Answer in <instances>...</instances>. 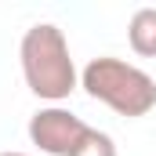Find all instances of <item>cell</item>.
I'll return each instance as SVG.
<instances>
[{
    "label": "cell",
    "instance_id": "6da1fadb",
    "mask_svg": "<svg viewBox=\"0 0 156 156\" xmlns=\"http://www.w3.org/2000/svg\"><path fill=\"white\" fill-rule=\"evenodd\" d=\"M18 62H22L26 87L47 105L66 102L80 87L76 62L69 55V40H66V33L55 22H37V26H29L22 33Z\"/></svg>",
    "mask_w": 156,
    "mask_h": 156
},
{
    "label": "cell",
    "instance_id": "7a4b0ae2",
    "mask_svg": "<svg viewBox=\"0 0 156 156\" xmlns=\"http://www.w3.org/2000/svg\"><path fill=\"white\" fill-rule=\"evenodd\" d=\"M80 87L94 102L109 105L116 116H127V120L149 116L156 109V80L145 69H138L123 58H113V55L91 58L80 69Z\"/></svg>",
    "mask_w": 156,
    "mask_h": 156
},
{
    "label": "cell",
    "instance_id": "3957f363",
    "mask_svg": "<svg viewBox=\"0 0 156 156\" xmlns=\"http://www.w3.org/2000/svg\"><path fill=\"white\" fill-rule=\"evenodd\" d=\"M29 142L44 156H73L83 134L91 131V123H83L76 113H69L66 105H44L29 116Z\"/></svg>",
    "mask_w": 156,
    "mask_h": 156
},
{
    "label": "cell",
    "instance_id": "277c9868",
    "mask_svg": "<svg viewBox=\"0 0 156 156\" xmlns=\"http://www.w3.org/2000/svg\"><path fill=\"white\" fill-rule=\"evenodd\" d=\"M127 44L134 55L156 58V7H138L127 22Z\"/></svg>",
    "mask_w": 156,
    "mask_h": 156
},
{
    "label": "cell",
    "instance_id": "5b68a950",
    "mask_svg": "<svg viewBox=\"0 0 156 156\" xmlns=\"http://www.w3.org/2000/svg\"><path fill=\"white\" fill-rule=\"evenodd\" d=\"M73 156H116V142H113V134L91 127V131L83 134V142L76 145V153H73Z\"/></svg>",
    "mask_w": 156,
    "mask_h": 156
},
{
    "label": "cell",
    "instance_id": "8992f818",
    "mask_svg": "<svg viewBox=\"0 0 156 156\" xmlns=\"http://www.w3.org/2000/svg\"><path fill=\"white\" fill-rule=\"evenodd\" d=\"M0 156H29V153H0Z\"/></svg>",
    "mask_w": 156,
    "mask_h": 156
}]
</instances>
